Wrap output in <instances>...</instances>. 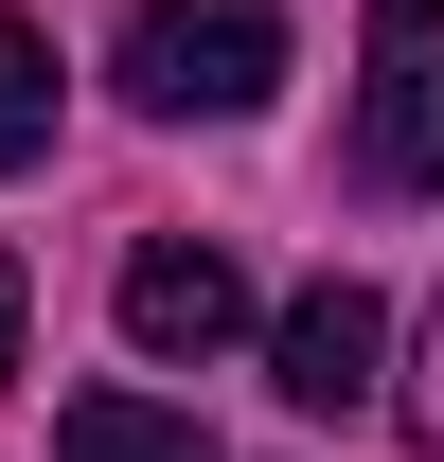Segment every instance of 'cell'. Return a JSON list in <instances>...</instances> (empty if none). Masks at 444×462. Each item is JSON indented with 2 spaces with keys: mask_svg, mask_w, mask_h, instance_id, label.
Here are the masks:
<instances>
[{
  "mask_svg": "<svg viewBox=\"0 0 444 462\" xmlns=\"http://www.w3.org/2000/svg\"><path fill=\"white\" fill-rule=\"evenodd\" d=\"M267 89H284V0H143V18H125V107L249 125Z\"/></svg>",
  "mask_w": 444,
  "mask_h": 462,
  "instance_id": "obj_1",
  "label": "cell"
},
{
  "mask_svg": "<svg viewBox=\"0 0 444 462\" xmlns=\"http://www.w3.org/2000/svg\"><path fill=\"white\" fill-rule=\"evenodd\" d=\"M356 178L374 196H444V0H374L356 18Z\"/></svg>",
  "mask_w": 444,
  "mask_h": 462,
  "instance_id": "obj_2",
  "label": "cell"
},
{
  "mask_svg": "<svg viewBox=\"0 0 444 462\" xmlns=\"http://www.w3.org/2000/svg\"><path fill=\"white\" fill-rule=\"evenodd\" d=\"M374 374H391V302L320 267V285L267 320V392L302 409V427H338V409H374Z\"/></svg>",
  "mask_w": 444,
  "mask_h": 462,
  "instance_id": "obj_3",
  "label": "cell"
},
{
  "mask_svg": "<svg viewBox=\"0 0 444 462\" xmlns=\"http://www.w3.org/2000/svg\"><path fill=\"white\" fill-rule=\"evenodd\" d=\"M125 338L143 356H231L249 338V267H231L214 231H143L125 249Z\"/></svg>",
  "mask_w": 444,
  "mask_h": 462,
  "instance_id": "obj_4",
  "label": "cell"
},
{
  "mask_svg": "<svg viewBox=\"0 0 444 462\" xmlns=\"http://www.w3.org/2000/svg\"><path fill=\"white\" fill-rule=\"evenodd\" d=\"M54 462H214V427H196V409H161V392H71Z\"/></svg>",
  "mask_w": 444,
  "mask_h": 462,
  "instance_id": "obj_5",
  "label": "cell"
},
{
  "mask_svg": "<svg viewBox=\"0 0 444 462\" xmlns=\"http://www.w3.org/2000/svg\"><path fill=\"white\" fill-rule=\"evenodd\" d=\"M18 161H54V36L36 18H0V178Z\"/></svg>",
  "mask_w": 444,
  "mask_h": 462,
  "instance_id": "obj_6",
  "label": "cell"
},
{
  "mask_svg": "<svg viewBox=\"0 0 444 462\" xmlns=\"http://www.w3.org/2000/svg\"><path fill=\"white\" fill-rule=\"evenodd\" d=\"M409 445L444 462V338H427V392H409Z\"/></svg>",
  "mask_w": 444,
  "mask_h": 462,
  "instance_id": "obj_7",
  "label": "cell"
},
{
  "mask_svg": "<svg viewBox=\"0 0 444 462\" xmlns=\"http://www.w3.org/2000/svg\"><path fill=\"white\" fill-rule=\"evenodd\" d=\"M0 374H18V249H0Z\"/></svg>",
  "mask_w": 444,
  "mask_h": 462,
  "instance_id": "obj_8",
  "label": "cell"
}]
</instances>
